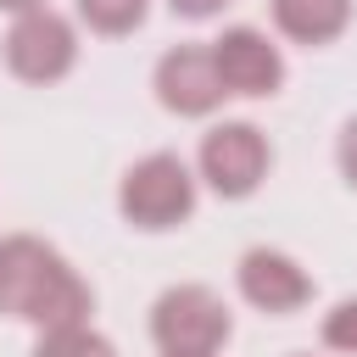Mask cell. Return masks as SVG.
<instances>
[{"instance_id": "1", "label": "cell", "mask_w": 357, "mask_h": 357, "mask_svg": "<svg viewBox=\"0 0 357 357\" xmlns=\"http://www.w3.org/2000/svg\"><path fill=\"white\" fill-rule=\"evenodd\" d=\"M95 290L89 279L39 234H0V318L45 329L89 324Z\"/></svg>"}, {"instance_id": "2", "label": "cell", "mask_w": 357, "mask_h": 357, "mask_svg": "<svg viewBox=\"0 0 357 357\" xmlns=\"http://www.w3.org/2000/svg\"><path fill=\"white\" fill-rule=\"evenodd\" d=\"M195 201H201V178L178 151H151L117 178V212L139 234L184 229L195 218Z\"/></svg>"}, {"instance_id": "3", "label": "cell", "mask_w": 357, "mask_h": 357, "mask_svg": "<svg viewBox=\"0 0 357 357\" xmlns=\"http://www.w3.org/2000/svg\"><path fill=\"white\" fill-rule=\"evenodd\" d=\"M234 335V312L212 284H167L151 301V340L162 357H218Z\"/></svg>"}, {"instance_id": "4", "label": "cell", "mask_w": 357, "mask_h": 357, "mask_svg": "<svg viewBox=\"0 0 357 357\" xmlns=\"http://www.w3.org/2000/svg\"><path fill=\"white\" fill-rule=\"evenodd\" d=\"M273 167V145L257 123L245 117H229V123H212L201 134V151H195V178L218 195V201H245L262 190Z\"/></svg>"}, {"instance_id": "5", "label": "cell", "mask_w": 357, "mask_h": 357, "mask_svg": "<svg viewBox=\"0 0 357 357\" xmlns=\"http://www.w3.org/2000/svg\"><path fill=\"white\" fill-rule=\"evenodd\" d=\"M78 50H84V45H78V22L61 17V11H50V6L11 17V28H6V39H0L6 73H11L17 84H33V89L61 84V78L78 67Z\"/></svg>"}, {"instance_id": "6", "label": "cell", "mask_w": 357, "mask_h": 357, "mask_svg": "<svg viewBox=\"0 0 357 357\" xmlns=\"http://www.w3.org/2000/svg\"><path fill=\"white\" fill-rule=\"evenodd\" d=\"M151 89H156V106L173 112V117H212L229 100L223 78H218V61H212V39L162 50L156 67H151Z\"/></svg>"}, {"instance_id": "7", "label": "cell", "mask_w": 357, "mask_h": 357, "mask_svg": "<svg viewBox=\"0 0 357 357\" xmlns=\"http://www.w3.org/2000/svg\"><path fill=\"white\" fill-rule=\"evenodd\" d=\"M212 61H218L223 89L240 95V100H268V95L284 89V50L262 28H251V22L223 28L212 39Z\"/></svg>"}, {"instance_id": "8", "label": "cell", "mask_w": 357, "mask_h": 357, "mask_svg": "<svg viewBox=\"0 0 357 357\" xmlns=\"http://www.w3.org/2000/svg\"><path fill=\"white\" fill-rule=\"evenodd\" d=\"M234 290H240V301L245 307H257V312H268V318H290V312H301L307 301H312V273L290 257V251H279V245H251L240 262H234Z\"/></svg>"}, {"instance_id": "9", "label": "cell", "mask_w": 357, "mask_h": 357, "mask_svg": "<svg viewBox=\"0 0 357 357\" xmlns=\"http://www.w3.org/2000/svg\"><path fill=\"white\" fill-rule=\"evenodd\" d=\"M351 11H357V0H268L273 28H279L290 45H307V50L335 45V39L351 28Z\"/></svg>"}, {"instance_id": "10", "label": "cell", "mask_w": 357, "mask_h": 357, "mask_svg": "<svg viewBox=\"0 0 357 357\" xmlns=\"http://www.w3.org/2000/svg\"><path fill=\"white\" fill-rule=\"evenodd\" d=\"M73 17H78L89 33H100V39H123V33L145 28L151 0H73Z\"/></svg>"}, {"instance_id": "11", "label": "cell", "mask_w": 357, "mask_h": 357, "mask_svg": "<svg viewBox=\"0 0 357 357\" xmlns=\"http://www.w3.org/2000/svg\"><path fill=\"white\" fill-rule=\"evenodd\" d=\"M28 357H117V346L95 324H73V329H45Z\"/></svg>"}, {"instance_id": "12", "label": "cell", "mask_w": 357, "mask_h": 357, "mask_svg": "<svg viewBox=\"0 0 357 357\" xmlns=\"http://www.w3.org/2000/svg\"><path fill=\"white\" fill-rule=\"evenodd\" d=\"M318 340H324L329 351H340V357H357V296H346V301H335V307L324 312Z\"/></svg>"}, {"instance_id": "13", "label": "cell", "mask_w": 357, "mask_h": 357, "mask_svg": "<svg viewBox=\"0 0 357 357\" xmlns=\"http://www.w3.org/2000/svg\"><path fill=\"white\" fill-rule=\"evenodd\" d=\"M335 167H340V178L357 190V112L340 123V134H335Z\"/></svg>"}, {"instance_id": "14", "label": "cell", "mask_w": 357, "mask_h": 357, "mask_svg": "<svg viewBox=\"0 0 357 357\" xmlns=\"http://www.w3.org/2000/svg\"><path fill=\"white\" fill-rule=\"evenodd\" d=\"M234 0H167V11L173 17H184V22H212V17H223Z\"/></svg>"}, {"instance_id": "15", "label": "cell", "mask_w": 357, "mask_h": 357, "mask_svg": "<svg viewBox=\"0 0 357 357\" xmlns=\"http://www.w3.org/2000/svg\"><path fill=\"white\" fill-rule=\"evenodd\" d=\"M45 0H0V11H11V17H22V11H39Z\"/></svg>"}]
</instances>
